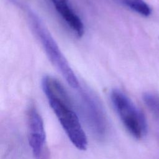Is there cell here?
Instances as JSON below:
<instances>
[{
	"instance_id": "8992f818",
	"label": "cell",
	"mask_w": 159,
	"mask_h": 159,
	"mask_svg": "<svg viewBox=\"0 0 159 159\" xmlns=\"http://www.w3.org/2000/svg\"><path fill=\"white\" fill-rule=\"evenodd\" d=\"M56 11L76 36L82 37L84 32L83 21L71 6L68 0H50Z\"/></svg>"
},
{
	"instance_id": "3957f363",
	"label": "cell",
	"mask_w": 159,
	"mask_h": 159,
	"mask_svg": "<svg viewBox=\"0 0 159 159\" xmlns=\"http://www.w3.org/2000/svg\"><path fill=\"white\" fill-rule=\"evenodd\" d=\"M110 98L116 112L128 132L135 139L143 138L147 132V123L142 112L118 89L111 91Z\"/></svg>"
},
{
	"instance_id": "5b68a950",
	"label": "cell",
	"mask_w": 159,
	"mask_h": 159,
	"mask_svg": "<svg viewBox=\"0 0 159 159\" xmlns=\"http://www.w3.org/2000/svg\"><path fill=\"white\" fill-rule=\"evenodd\" d=\"M29 143L35 159H49L50 153L47 143L43 119L34 106L27 111Z\"/></svg>"
},
{
	"instance_id": "52a82bcc",
	"label": "cell",
	"mask_w": 159,
	"mask_h": 159,
	"mask_svg": "<svg viewBox=\"0 0 159 159\" xmlns=\"http://www.w3.org/2000/svg\"><path fill=\"white\" fill-rule=\"evenodd\" d=\"M124 6L145 17L149 16L152 12L150 7L143 0H119Z\"/></svg>"
},
{
	"instance_id": "ba28073f",
	"label": "cell",
	"mask_w": 159,
	"mask_h": 159,
	"mask_svg": "<svg viewBox=\"0 0 159 159\" xmlns=\"http://www.w3.org/2000/svg\"><path fill=\"white\" fill-rule=\"evenodd\" d=\"M143 101L156 119L159 120V96L152 93L143 94Z\"/></svg>"
},
{
	"instance_id": "7a4b0ae2",
	"label": "cell",
	"mask_w": 159,
	"mask_h": 159,
	"mask_svg": "<svg viewBox=\"0 0 159 159\" xmlns=\"http://www.w3.org/2000/svg\"><path fill=\"white\" fill-rule=\"evenodd\" d=\"M31 28L40 42L49 60L61 73L67 83L75 89H78L79 81L58 45L38 15L31 10L27 11Z\"/></svg>"
},
{
	"instance_id": "277c9868",
	"label": "cell",
	"mask_w": 159,
	"mask_h": 159,
	"mask_svg": "<svg viewBox=\"0 0 159 159\" xmlns=\"http://www.w3.org/2000/svg\"><path fill=\"white\" fill-rule=\"evenodd\" d=\"M82 114L95 137L104 139L107 132V121L103 107L95 95L88 89L80 92Z\"/></svg>"
},
{
	"instance_id": "6da1fadb",
	"label": "cell",
	"mask_w": 159,
	"mask_h": 159,
	"mask_svg": "<svg viewBox=\"0 0 159 159\" xmlns=\"http://www.w3.org/2000/svg\"><path fill=\"white\" fill-rule=\"evenodd\" d=\"M48 103L73 145L85 150L88 140L68 92L47 97Z\"/></svg>"
}]
</instances>
